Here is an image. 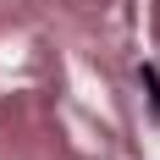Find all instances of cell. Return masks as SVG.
I'll return each mask as SVG.
<instances>
[{
    "mask_svg": "<svg viewBox=\"0 0 160 160\" xmlns=\"http://www.w3.org/2000/svg\"><path fill=\"white\" fill-rule=\"evenodd\" d=\"M138 83H144L149 105H155V116H160V72H155V66H138Z\"/></svg>",
    "mask_w": 160,
    "mask_h": 160,
    "instance_id": "6da1fadb",
    "label": "cell"
}]
</instances>
